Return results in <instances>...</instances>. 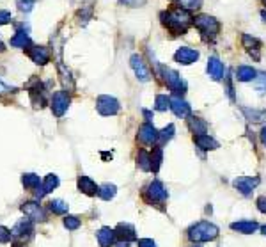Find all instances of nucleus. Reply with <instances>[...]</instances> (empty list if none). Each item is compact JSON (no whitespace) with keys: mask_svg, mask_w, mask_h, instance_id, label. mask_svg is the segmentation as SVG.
I'll return each mask as SVG.
<instances>
[{"mask_svg":"<svg viewBox=\"0 0 266 247\" xmlns=\"http://www.w3.org/2000/svg\"><path fill=\"white\" fill-rule=\"evenodd\" d=\"M160 20H162L164 27H167L174 36L185 34L192 25V22H193L192 14L183 7H172V9L164 11L160 14Z\"/></svg>","mask_w":266,"mask_h":247,"instance_id":"nucleus-1","label":"nucleus"},{"mask_svg":"<svg viewBox=\"0 0 266 247\" xmlns=\"http://www.w3.org/2000/svg\"><path fill=\"white\" fill-rule=\"evenodd\" d=\"M218 237V228H217L215 224L211 222H197L195 226H192L188 229V238H190L192 242H211V240H215Z\"/></svg>","mask_w":266,"mask_h":247,"instance_id":"nucleus-2","label":"nucleus"},{"mask_svg":"<svg viewBox=\"0 0 266 247\" xmlns=\"http://www.w3.org/2000/svg\"><path fill=\"white\" fill-rule=\"evenodd\" d=\"M192 25H195L201 30L204 41H213L220 30V24L213 16H210V14H199V16H195Z\"/></svg>","mask_w":266,"mask_h":247,"instance_id":"nucleus-3","label":"nucleus"},{"mask_svg":"<svg viewBox=\"0 0 266 247\" xmlns=\"http://www.w3.org/2000/svg\"><path fill=\"white\" fill-rule=\"evenodd\" d=\"M156 75H158V77H164V82L167 84V87L170 89L174 94L179 96V94L187 93V82L179 77L177 71L170 70V68H160V71Z\"/></svg>","mask_w":266,"mask_h":247,"instance_id":"nucleus-4","label":"nucleus"},{"mask_svg":"<svg viewBox=\"0 0 266 247\" xmlns=\"http://www.w3.org/2000/svg\"><path fill=\"white\" fill-rule=\"evenodd\" d=\"M96 109H98V112L101 116H116L117 112H119V109H121V105H119V102L114 96L101 94L96 100Z\"/></svg>","mask_w":266,"mask_h":247,"instance_id":"nucleus-5","label":"nucleus"},{"mask_svg":"<svg viewBox=\"0 0 266 247\" xmlns=\"http://www.w3.org/2000/svg\"><path fill=\"white\" fill-rule=\"evenodd\" d=\"M22 212L32 222H45L47 220V212H45V208L39 205L38 201H27V203H24L22 205Z\"/></svg>","mask_w":266,"mask_h":247,"instance_id":"nucleus-6","label":"nucleus"},{"mask_svg":"<svg viewBox=\"0 0 266 247\" xmlns=\"http://www.w3.org/2000/svg\"><path fill=\"white\" fill-rule=\"evenodd\" d=\"M70 94L66 93V91H57L53 93L51 96V102H50V107H51V112H53V116L57 117H62L70 107Z\"/></svg>","mask_w":266,"mask_h":247,"instance_id":"nucleus-7","label":"nucleus"},{"mask_svg":"<svg viewBox=\"0 0 266 247\" xmlns=\"http://www.w3.org/2000/svg\"><path fill=\"white\" fill-rule=\"evenodd\" d=\"M144 197L147 199V203H164L165 199H167V191H165V187L162 182H158V180H154V182L149 183V187L145 189L144 192Z\"/></svg>","mask_w":266,"mask_h":247,"instance_id":"nucleus-8","label":"nucleus"},{"mask_svg":"<svg viewBox=\"0 0 266 247\" xmlns=\"http://www.w3.org/2000/svg\"><path fill=\"white\" fill-rule=\"evenodd\" d=\"M27 50V55L32 59L34 64L38 66H45L50 62V52H48L47 47H41V45H30Z\"/></svg>","mask_w":266,"mask_h":247,"instance_id":"nucleus-9","label":"nucleus"},{"mask_svg":"<svg viewBox=\"0 0 266 247\" xmlns=\"http://www.w3.org/2000/svg\"><path fill=\"white\" fill-rule=\"evenodd\" d=\"M28 96H30L32 105L36 109L45 107V103H47V100H45V89H43L41 82H39L38 79H34L32 82L28 84Z\"/></svg>","mask_w":266,"mask_h":247,"instance_id":"nucleus-10","label":"nucleus"},{"mask_svg":"<svg viewBox=\"0 0 266 247\" xmlns=\"http://www.w3.org/2000/svg\"><path fill=\"white\" fill-rule=\"evenodd\" d=\"M137 139H139L144 146H153L154 142L158 140V130H156L151 123H144V125L139 128V136H137Z\"/></svg>","mask_w":266,"mask_h":247,"instance_id":"nucleus-11","label":"nucleus"},{"mask_svg":"<svg viewBox=\"0 0 266 247\" xmlns=\"http://www.w3.org/2000/svg\"><path fill=\"white\" fill-rule=\"evenodd\" d=\"M14 238H20V240H25V238H30L34 235V224L30 219H22L16 222L13 229H11Z\"/></svg>","mask_w":266,"mask_h":247,"instance_id":"nucleus-12","label":"nucleus"},{"mask_svg":"<svg viewBox=\"0 0 266 247\" xmlns=\"http://www.w3.org/2000/svg\"><path fill=\"white\" fill-rule=\"evenodd\" d=\"M130 64H131V68H133V71H135L137 79H139V80H142V82H147V80L151 79L149 70H147V66H145L144 59H142L140 55H137V54H135V55H131Z\"/></svg>","mask_w":266,"mask_h":247,"instance_id":"nucleus-13","label":"nucleus"},{"mask_svg":"<svg viewBox=\"0 0 266 247\" xmlns=\"http://www.w3.org/2000/svg\"><path fill=\"white\" fill-rule=\"evenodd\" d=\"M59 176L57 174H53V173H50V174H47L45 176V180H43V185L39 187L38 191H36V197L38 199H41V197H45L47 194H50V192H53L59 187Z\"/></svg>","mask_w":266,"mask_h":247,"instance_id":"nucleus-14","label":"nucleus"},{"mask_svg":"<svg viewBox=\"0 0 266 247\" xmlns=\"http://www.w3.org/2000/svg\"><path fill=\"white\" fill-rule=\"evenodd\" d=\"M259 185V178H250V176H240L234 180V189H238L242 194L248 196L250 192Z\"/></svg>","mask_w":266,"mask_h":247,"instance_id":"nucleus-15","label":"nucleus"},{"mask_svg":"<svg viewBox=\"0 0 266 247\" xmlns=\"http://www.w3.org/2000/svg\"><path fill=\"white\" fill-rule=\"evenodd\" d=\"M174 59H176V62H179V64H183V66L193 64V62L199 59V52L183 47L174 54Z\"/></svg>","mask_w":266,"mask_h":247,"instance_id":"nucleus-16","label":"nucleus"},{"mask_svg":"<svg viewBox=\"0 0 266 247\" xmlns=\"http://www.w3.org/2000/svg\"><path fill=\"white\" fill-rule=\"evenodd\" d=\"M114 231H116V237L119 238L121 242H131V240H135L137 238L135 228H133L131 224H126V222L117 224V228L114 229Z\"/></svg>","mask_w":266,"mask_h":247,"instance_id":"nucleus-17","label":"nucleus"},{"mask_svg":"<svg viewBox=\"0 0 266 247\" xmlns=\"http://www.w3.org/2000/svg\"><path fill=\"white\" fill-rule=\"evenodd\" d=\"M76 187H78L80 192H84L85 196H96V194H98V189H99L89 176H78Z\"/></svg>","mask_w":266,"mask_h":247,"instance_id":"nucleus-18","label":"nucleus"},{"mask_svg":"<svg viewBox=\"0 0 266 247\" xmlns=\"http://www.w3.org/2000/svg\"><path fill=\"white\" fill-rule=\"evenodd\" d=\"M98 244L101 247H112L116 244V231L112 228H108V226L101 228L98 231Z\"/></svg>","mask_w":266,"mask_h":247,"instance_id":"nucleus-19","label":"nucleus"},{"mask_svg":"<svg viewBox=\"0 0 266 247\" xmlns=\"http://www.w3.org/2000/svg\"><path fill=\"white\" fill-rule=\"evenodd\" d=\"M208 73L213 80L224 79V64L220 62V59H217V57L208 59Z\"/></svg>","mask_w":266,"mask_h":247,"instance_id":"nucleus-20","label":"nucleus"},{"mask_svg":"<svg viewBox=\"0 0 266 247\" xmlns=\"http://www.w3.org/2000/svg\"><path fill=\"white\" fill-rule=\"evenodd\" d=\"M257 228H259V224H257L256 220H238V222L231 224V229H233V231H238V233H243V235L254 233Z\"/></svg>","mask_w":266,"mask_h":247,"instance_id":"nucleus-21","label":"nucleus"},{"mask_svg":"<svg viewBox=\"0 0 266 247\" xmlns=\"http://www.w3.org/2000/svg\"><path fill=\"white\" fill-rule=\"evenodd\" d=\"M170 110L176 114L177 117H187L190 114V105L185 100H181L179 96L170 100Z\"/></svg>","mask_w":266,"mask_h":247,"instance_id":"nucleus-22","label":"nucleus"},{"mask_svg":"<svg viewBox=\"0 0 266 247\" xmlns=\"http://www.w3.org/2000/svg\"><path fill=\"white\" fill-rule=\"evenodd\" d=\"M32 45V41H30V36H28L25 30H16V34H14L13 37H11V47L14 48H28Z\"/></svg>","mask_w":266,"mask_h":247,"instance_id":"nucleus-23","label":"nucleus"},{"mask_svg":"<svg viewBox=\"0 0 266 247\" xmlns=\"http://www.w3.org/2000/svg\"><path fill=\"white\" fill-rule=\"evenodd\" d=\"M22 185L25 189H28V191H38L39 187L43 185V182L36 173H24L22 174Z\"/></svg>","mask_w":266,"mask_h":247,"instance_id":"nucleus-24","label":"nucleus"},{"mask_svg":"<svg viewBox=\"0 0 266 247\" xmlns=\"http://www.w3.org/2000/svg\"><path fill=\"white\" fill-rule=\"evenodd\" d=\"M193 142L197 144V148L206 149V151L218 148V142H217V140L213 139V137L208 136V134H202V136H195V137H193Z\"/></svg>","mask_w":266,"mask_h":247,"instance_id":"nucleus-25","label":"nucleus"},{"mask_svg":"<svg viewBox=\"0 0 266 247\" xmlns=\"http://www.w3.org/2000/svg\"><path fill=\"white\" fill-rule=\"evenodd\" d=\"M243 45H245L248 54L257 61V59H259V52H261V43L257 41L256 37H250L245 34V36H243Z\"/></svg>","mask_w":266,"mask_h":247,"instance_id":"nucleus-26","label":"nucleus"},{"mask_svg":"<svg viewBox=\"0 0 266 247\" xmlns=\"http://www.w3.org/2000/svg\"><path fill=\"white\" fill-rule=\"evenodd\" d=\"M257 71L254 70L252 66H240L236 70V79L240 82H250V80H256Z\"/></svg>","mask_w":266,"mask_h":247,"instance_id":"nucleus-27","label":"nucleus"},{"mask_svg":"<svg viewBox=\"0 0 266 247\" xmlns=\"http://www.w3.org/2000/svg\"><path fill=\"white\" fill-rule=\"evenodd\" d=\"M188 128H190L195 136H202V134H206V132H208V125H206L204 119H201V117H195V116H192L190 119H188Z\"/></svg>","mask_w":266,"mask_h":247,"instance_id":"nucleus-28","label":"nucleus"},{"mask_svg":"<svg viewBox=\"0 0 266 247\" xmlns=\"http://www.w3.org/2000/svg\"><path fill=\"white\" fill-rule=\"evenodd\" d=\"M162 162H164V151L160 146H154L153 153H151V171L158 173L160 167H162Z\"/></svg>","mask_w":266,"mask_h":247,"instance_id":"nucleus-29","label":"nucleus"},{"mask_svg":"<svg viewBox=\"0 0 266 247\" xmlns=\"http://www.w3.org/2000/svg\"><path fill=\"white\" fill-rule=\"evenodd\" d=\"M116 194H117V187L112 185V183H105V185H101L98 189V196L101 197V199H105V201L114 199V197H116Z\"/></svg>","mask_w":266,"mask_h":247,"instance_id":"nucleus-30","label":"nucleus"},{"mask_svg":"<svg viewBox=\"0 0 266 247\" xmlns=\"http://www.w3.org/2000/svg\"><path fill=\"white\" fill-rule=\"evenodd\" d=\"M48 208H50V212L51 214H55V215H66L68 214V203L66 201H62V199H53V201H50L48 203Z\"/></svg>","mask_w":266,"mask_h":247,"instance_id":"nucleus-31","label":"nucleus"},{"mask_svg":"<svg viewBox=\"0 0 266 247\" xmlns=\"http://www.w3.org/2000/svg\"><path fill=\"white\" fill-rule=\"evenodd\" d=\"M137 165L142 171H151V153H147L145 149H140L137 155Z\"/></svg>","mask_w":266,"mask_h":247,"instance_id":"nucleus-32","label":"nucleus"},{"mask_svg":"<svg viewBox=\"0 0 266 247\" xmlns=\"http://www.w3.org/2000/svg\"><path fill=\"white\" fill-rule=\"evenodd\" d=\"M174 132H176V126L174 125H169V126H165L164 130L162 132H158V146L162 148V146L167 142V140H170L174 137Z\"/></svg>","mask_w":266,"mask_h":247,"instance_id":"nucleus-33","label":"nucleus"},{"mask_svg":"<svg viewBox=\"0 0 266 247\" xmlns=\"http://www.w3.org/2000/svg\"><path fill=\"white\" fill-rule=\"evenodd\" d=\"M154 109L160 112L167 110V109H170V98H169L167 94H158L156 96V100H154Z\"/></svg>","mask_w":266,"mask_h":247,"instance_id":"nucleus-34","label":"nucleus"},{"mask_svg":"<svg viewBox=\"0 0 266 247\" xmlns=\"http://www.w3.org/2000/svg\"><path fill=\"white\" fill-rule=\"evenodd\" d=\"M172 2H176L179 7H183V9H187V11L199 9L202 5V0H172Z\"/></svg>","mask_w":266,"mask_h":247,"instance_id":"nucleus-35","label":"nucleus"},{"mask_svg":"<svg viewBox=\"0 0 266 247\" xmlns=\"http://www.w3.org/2000/svg\"><path fill=\"white\" fill-rule=\"evenodd\" d=\"M64 226L70 231H75V229L80 228V219L78 217H75V215H66L64 217Z\"/></svg>","mask_w":266,"mask_h":247,"instance_id":"nucleus-36","label":"nucleus"},{"mask_svg":"<svg viewBox=\"0 0 266 247\" xmlns=\"http://www.w3.org/2000/svg\"><path fill=\"white\" fill-rule=\"evenodd\" d=\"M243 112L247 114L248 121H254V123H259L265 119V112H257V110H248V109H243Z\"/></svg>","mask_w":266,"mask_h":247,"instance_id":"nucleus-37","label":"nucleus"},{"mask_svg":"<svg viewBox=\"0 0 266 247\" xmlns=\"http://www.w3.org/2000/svg\"><path fill=\"white\" fill-rule=\"evenodd\" d=\"M16 5L22 13H30L34 7V0H16Z\"/></svg>","mask_w":266,"mask_h":247,"instance_id":"nucleus-38","label":"nucleus"},{"mask_svg":"<svg viewBox=\"0 0 266 247\" xmlns=\"http://www.w3.org/2000/svg\"><path fill=\"white\" fill-rule=\"evenodd\" d=\"M256 89L257 93H266V73H261L259 77H256Z\"/></svg>","mask_w":266,"mask_h":247,"instance_id":"nucleus-39","label":"nucleus"},{"mask_svg":"<svg viewBox=\"0 0 266 247\" xmlns=\"http://www.w3.org/2000/svg\"><path fill=\"white\" fill-rule=\"evenodd\" d=\"M11 238H13L11 229L5 228V226H0V244H9Z\"/></svg>","mask_w":266,"mask_h":247,"instance_id":"nucleus-40","label":"nucleus"},{"mask_svg":"<svg viewBox=\"0 0 266 247\" xmlns=\"http://www.w3.org/2000/svg\"><path fill=\"white\" fill-rule=\"evenodd\" d=\"M147 0H119V4H124L128 7H140V5H144Z\"/></svg>","mask_w":266,"mask_h":247,"instance_id":"nucleus-41","label":"nucleus"},{"mask_svg":"<svg viewBox=\"0 0 266 247\" xmlns=\"http://www.w3.org/2000/svg\"><path fill=\"white\" fill-rule=\"evenodd\" d=\"M11 20H13V16H11L9 11H0V27L5 24H11Z\"/></svg>","mask_w":266,"mask_h":247,"instance_id":"nucleus-42","label":"nucleus"},{"mask_svg":"<svg viewBox=\"0 0 266 247\" xmlns=\"http://www.w3.org/2000/svg\"><path fill=\"white\" fill-rule=\"evenodd\" d=\"M14 91H16V87H11V85H7L5 82H2V80H0V94L14 93Z\"/></svg>","mask_w":266,"mask_h":247,"instance_id":"nucleus-43","label":"nucleus"},{"mask_svg":"<svg viewBox=\"0 0 266 247\" xmlns=\"http://www.w3.org/2000/svg\"><path fill=\"white\" fill-rule=\"evenodd\" d=\"M257 210L261 214H266V196L257 197Z\"/></svg>","mask_w":266,"mask_h":247,"instance_id":"nucleus-44","label":"nucleus"},{"mask_svg":"<svg viewBox=\"0 0 266 247\" xmlns=\"http://www.w3.org/2000/svg\"><path fill=\"white\" fill-rule=\"evenodd\" d=\"M139 247H156V244L151 240V238H140L139 242H137Z\"/></svg>","mask_w":266,"mask_h":247,"instance_id":"nucleus-45","label":"nucleus"},{"mask_svg":"<svg viewBox=\"0 0 266 247\" xmlns=\"http://www.w3.org/2000/svg\"><path fill=\"white\" fill-rule=\"evenodd\" d=\"M259 136H261V142L266 146V126H263V130H261V134H259Z\"/></svg>","mask_w":266,"mask_h":247,"instance_id":"nucleus-46","label":"nucleus"},{"mask_svg":"<svg viewBox=\"0 0 266 247\" xmlns=\"http://www.w3.org/2000/svg\"><path fill=\"white\" fill-rule=\"evenodd\" d=\"M144 117L147 119V123H149V121H151V117H153V114H151L149 110H144Z\"/></svg>","mask_w":266,"mask_h":247,"instance_id":"nucleus-47","label":"nucleus"},{"mask_svg":"<svg viewBox=\"0 0 266 247\" xmlns=\"http://www.w3.org/2000/svg\"><path fill=\"white\" fill-rule=\"evenodd\" d=\"M116 247H130V242H121V240H119V242L116 244Z\"/></svg>","mask_w":266,"mask_h":247,"instance_id":"nucleus-48","label":"nucleus"},{"mask_svg":"<svg viewBox=\"0 0 266 247\" xmlns=\"http://www.w3.org/2000/svg\"><path fill=\"white\" fill-rule=\"evenodd\" d=\"M0 52H5V45L2 41H0Z\"/></svg>","mask_w":266,"mask_h":247,"instance_id":"nucleus-49","label":"nucleus"},{"mask_svg":"<svg viewBox=\"0 0 266 247\" xmlns=\"http://www.w3.org/2000/svg\"><path fill=\"white\" fill-rule=\"evenodd\" d=\"M261 231H263V235H266V226H263V228H261Z\"/></svg>","mask_w":266,"mask_h":247,"instance_id":"nucleus-50","label":"nucleus"},{"mask_svg":"<svg viewBox=\"0 0 266 247\" xmlns=\"http://www.w3.org/2000/svg\"><path fill=\"white\" fill-rule=\"evenodd\" d=\"M263 18H265V22H266V13H265V11H263Z\"/></svg>","mask_w":266,"mask_h":247,"instance_id":"nucleus-51","label":"nucleus"},{"mask_svg":"<svg viewBox=\"0 0 266 247\" xmlns=\"http://www.w3.org/2000/svg\"><path fill=\"white\" fill-rule=\"evenodd\" d=\"M263 4H265V5H266V0H263Z\"/></svg>","mask_w":266,"mask_h":247,"instance_id":"nucleus-52","label":"nucleus"},{"mask_svg":"<svg viewBox=\"0 0 266 247\" xmlns=\"http://www.w3.org/2000/svg\"><path fill=\"white\" fill-rule=\"evenodd\" d=\"M195 247H199V246H195Z\"/></svg>","mask_w":266,"mask_h":247,"instance_id":"nucleus-53","label":"nucleus"}]
</instances>
